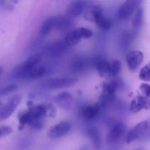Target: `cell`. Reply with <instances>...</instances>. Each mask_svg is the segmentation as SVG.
<instances>
[{
    "instance_id": "obj_20",
    "label": "cell",
    "mask_w": 150,
    "mask_h": 150,
    "mask_svg": "<svg viewBox=\"0 0 150 150\" xmlns=\"http://www.w3.org/2000/svg\"><path fill=\"white\" fill-rule=\"evenodd\" d=\"M87 134L89 139L92 141L95 149L96 150H99L100 149L102 142H101L100 135L98 129L96 127H90V128L88 129Z\"/></svg>"
},
{
    "instance_id": "obj_31",
    "label": "cell",
    "mask_w": 150,
    "mask_h": 150,
    "mask_svg": "<svg viewBox=\"0 0 150 150\" xmlns=\"http://www.w3.org/2000/svg\"><path fill=\"white\" fill-rule=\"evenodd\" d=\"M12 132H13V129L10 126H1V127H0V138L8 136Z\"/></svg>"
},
{
    "instance_id": "obj_28",
    "label": "cell",
    "mask_w": 150,
    "mask_h": 150,
    "mask_svg": "<svg viewBox=\"0 0 150 150\" xmlns=\"http://www.w3.org/2000/svg\"><path fill=\"white\" fill-rule=\"evenodd\" d=\"M18 86L16 84H10L0 88V97L5 96V95L14 92L17 89Z\"/></svg>"
},
{
    "instance_id": "obj_10",
    "label": "cell",
    "mask_w": 150,
    "mask_h": 150,
    "mask_svg": "<svg viewBox=\"0 0 150 150\" xmlns=\"http://www.w3.org/2000/svg\"><path fill=\"white\" fill-rule=\"evenodd\" d=\"M139 1L136 0H128L125 1L118 10V18L121 21H126L130 18L133 12L137 7Z\"/></svg>"
},
{
    "instance_id": "obj_34",
    "label": "cell",
    "mask_w": 150,
    "mask_h": 150,
    "mask_svg": "<svg viewBox=\"0 0 150 150\" xmlns=\"http://www.w3.org/2000/svg\"><path fill=\"white\" fill-rule=\"evenodd\" d=\"M80 150H88V149H87V147H83V148H81Z\"/></svg>"
},
{
    "instance_id": "obj_14",
    "label": "cell",
    "mask_w": 150,
    "mask_h": 150,
    "mask_svg": "<svg viewBox=\"0 0 150 150\" xmlns=\"http://www.w3.org/2000/svg\"><path fill=\"white\" fill-rule=\"evenodd\" d=\"M87 3L84 1H75L70 3L66 9V15L70 18L78 17L83 13Z\"/></svg>"
},
{
    "instance_id": "obj_15",
    "label": "cell",
    "mask_w": 150,
    "mask_h": 150,
    "mask_svg": "<svg viewBox=\"0 0 150 150\" xmlns=\"http://www.w3.org/2000/svg\"><path fill=\"white\" fill-rule=\"evenodd\" d=\"M67 48L69 47L64 43L63 40L57 41L47 45L44 48V52L51 57H56L63 54V52H64Z\"/></svg>"
},
{
    "instance_id": "obj_6",
    "label": "cell",
    "mask_w": 150,
    "mask_h": 150,
    "mask_svg": "<svg viewBox=\"0 0 150 150\" xmlns=\"http://www.w3.org/2000/svg\"><path fill=\"white\" fill-rule=\"evenodd\" d=\"M78 81V79L74 77L54 78L44 81L42 86L49 89H59L73 86L77 83Z\"/></svg>"
},
{
    "instance_id": "obj_30",
    "label": "cell",
    "mask_w": 150,
    "mask_h": 150,
    "mask_svg": "<svg viewBox=\"0 0 150 150\" xmlns=\"http://www.w3.org/2000/svg\"><path fill=\"white\" fill-rule=\"evenodd\" d=\"M130 40H131V36H130V34L127 32H125L122 35L121 40V43L122 45V48H128L129 45H130Z\"/></svg>"
},
{
    "instance_id": "obj_36",
    "label": "cell",
    "mask_w": 150,
    "mask_h": 150,
    "mask_svg": "<svg viewBox=\"0 0 150 150\" xmlns=\"http://www.w3.org/2000/svg\"><path fill=\"white\" fill-rule=\"evenodd\" d=\"M136 150H142V149H136Z\"/></svg>"
},
{
    "instance_id": "obj_21",
    "label": "cell",
    "mask_w": 150,
    "mask_h": 150,
    "mask_svg": "<svg viewBox=\"0 0 150 150\" xmlns=\"http://www.w3.org/2000/svg\"><path fill=\"white\" fill-rule=\"evenodd\" d=\"M56 17H50L43 22L40 28V35L46 36L55 29Z\"/></svg>"
},
{
    "instance_id": "obj_4",
    "label": "cell",
    "mask_w": 150,
    "mask_h": 150,
    "mask_svg": "<svg viewBox=\"0 0 150 150\" xmlns=\"http://www.w3.org/2000/svg\"><path fill=\"white\" fill-rule=\"evenodd\" d=\"M93 35L91 29L86 27H81L73 29L67 33L63 41L68 47L76 45L81 39H88Z\"/></svg>"
},
{
    "instance_id": "obj_29",
    "label": "cell",
    "mask_w": 150,
    "mask_h": 150,
    "mask_svg": "<svg viewBox=\"0 0 150 150\" xmlns=\"http://www.w3.org/2000/svg\"><path fill=\"white\" fill-rule=\"evenodd\" d=\"M139 78L144 81H149L150 80V67L149 64H146L142 67L139 73Z\"/></svg>"
},
{
    "instance_id": "obj_35",
    "label": "cell",
    "mask_w": 150,
    "mask_h": 150,
    "mask_svg": "<svg viewBox=\"0 0 150 150\" xmlns=\"http://www.w3.org/2000/svg\"><path fill=\"white\" fill-rule=\"evenodd\" d=\"M1 105H2V103H1V101L0 100V108L1 107Z\"/></svg>"
},
{
    "instance_id": "obj_3",
    "label": "cell",
    "mask_w": 150,
    "mask_h": 150,
    "mask_svg": "<svg viewBox=\"0 0 150 150\" xmlns=\"http://www.w3.org/2000/svg\"><path fill=\"white\" fill-rule=\"evenodd\" d=\"M149 123L148 120L140 122L130 129L125 136V142L127 144H131L136 141L144 139L149 132Z\"/></svg>"
},
{
    "instance_id": "obj_13",
    "label": "cell",
    "mask_w": 150,
    "mask_h": 150,
    "mask_svg": "<svg viewBox=\"0 0 150 150\" xmlns=\"http://www.w3.org/2000/svg\"><path fill=\"white\" fill-rule=\"evenodd\" d=\"M100 105L98 103L86 105L82 107L80 113L83 120H86V121H92L97 118L100 111Z\"/></svg>"
},
{
    "instance_id": "obj_23",
    "label": "cell",
    "mask_w": 150,
    "mask_h": 150,
    "mask_svg": "<svg viewBox=\"0 0 150 150\" xmlns=\"http://www.w3.org/2000/svg\"><path fill=\"white\" fill-rule=\"evenodd\" d=\"M144 21V12L143 9L142 7L139 8L136 11V15L134 16V18L133 20V26L136 30L140 29L143 24Z\"/></svg>"
},
{
    "instance_id": "obj_2",
    "label": "cell",
    "mask_w": 150,
    "mask_h": 150,
    "mask_svg": "<svg viewBox=\"0 0 150 150\" xmlns=\"http://www.w3.org/2000/svg\"><path fill=\"white\" fill-rule=\"evenodd\" d=\"M42 59L41 54H35L31 56L26 61L11 72V77L17 79H26L29 73L33 69L40 65Z\"/></svg>"
},
{
    "instance_id": "obj_17",
    "label": "cell",
    "mask_w": 150,
    "mask_h": 150,
    "mask_svg": "<svg viewBox=\"0 0 150 150\" xmlns=\"http://www.w3.org/2000/svg\"><path fill=\"white\" fill-rule=\"evenodd\" d=\"M56 102L61 108L69 110L71 108L73 103V97L70 93L63 92L57 95L55 98Z\"/></svg>"
},
{
    "instance_id": "obj_12",
    "label": "cell",
    "mask_w": 150,
    "mask_h": 150,
    "mask_svg": "<svg viewBox=\"0 0 150 150\" xmlns=\"http://www.w3.org/2000/svg\"><path fill=\"white\" fill-rule=\"evenodd\" d=\"M103 10L101 5L98 4H92L89 6H86L83 11V18L85 20L88 21L95 22L98 19L102 16Z\"/></svg>"
},
{
    "instance_id": "obj_18",
    "label": "cell",
    "mask_w": 150,
    "mask_h": 150,
    "mask_svg": "<svg viewBox=\"0 0 150 150\" xmlns=\"http://www.w3.org/2000/svg\"><path fill=\"white\" fill-rule=\"evenodd\" d=\"M73 21L72 18L67 16H57L56 17L55 29L59 32H67L73 27Z\"/></svg>"
},
{
    "instance_id": "obj_26",
    "label": "cell",
    "mask_w": 150,
    "mask_h": 150,
    "mask_svg": "<svg viewBox=\"0 0 150 150\" xmlns=\"http://www.w3.org/2000/svg\"><path fill=\"white\" fill-rule=\"evenodd\" d=\"M110 69H111V76H118L121 72V62L119 60H114L112 62H110Z\"/></svg>"
},
{
    "instance_id": "obj_33",
    "label": "cell",
    "mask_w": 150,
    "mask_h": 150,
    "mask_svg": "<svg viewBox=\"0 0 150 150\" xmlns=\"http://www.w3.org/2000/svg\"><path fill=\"white\" fill-rule=\"evenodd\" d=\"M2 71H3L2 67H1V66H0V75L1 74V73H2Z\"/></svg>"
},
{
    "instance_id": "obj_9",
    "label": "cell",
    "mask_w": 150,
    "mask_h": 150,
    "mask_svg": "<svg viewBox=\"0 0 150 150\" xmlns=\"http://www.w3.org/2000/svg\"><path fill=\"white\" fill-rule=\"evenodd\" d=\"M126 133V126L124 123L118 122L114 125L108 132L106 142L108 144L113 145L117 144L124 136Z\"/></svg>"
},
{
    "instance_id": "obj_27",
    "label": "cell",
    "mask_w": 150,
    "mask_h": 150,
    "mask_svg": "<svg viewBox=\"0 0 150 150\" xmlns=\"http://www.w3.org/2000/svg\"><path fill=\"white\" fill-rule=\"evenodd\" d=\"M18 3V1H7V0H0V8L1 10L10 11L14 9L16 4Z\"/></svg>"
},
{
    "instance_id": "obj_32",
    "label": "cell",
    "mask_w": 150,
    "mask_h": 150,
    "mask_svg": "<svg viewBox=\"0 0 150 150\" xmlns=\"http://www.w3.org/2000/svg\"><path fill=\"white\" fill-rule=\"evenodd\" d=\"M140 90L143 94L144 97L149 98V85L147 83H142L140 86Z\"/></svg>"
},
{
    "instance_id": "obj_16",
    "label": "cell",
    "mask_w": 150,
    "mask_h": 150,
    "mask_svg": "<svg viewBox=\"0 0 150 150\" xmlns=\"http://www.w3.org/2000/svg\"><path fill=\"white\" fill-rule=\"evenodd\" d=\"M149 107V98L137 95L131 100L130 110L133 113H138L143 109H148Z\"/></svg>"
},
{
    "instance_id": "obj_5",
    "label": "cell",
    "mask_w": 150,
    "mask_h": 150,
    "mask_svg": "<svg viewBox=\"0 0 150 150\" xmlns=\"http://www.w3.org/2000/svg\"><path fill=\"white\" fill-rule=\"evenodd\" d=\"M117 88L118 83L116 81H111V83H105L104 85L98 103L101 108L108 106L114 102L116 98Z\"/></svg>"
},
{
    "instance_id": "obj_25",
    "label": "cell",
    "mask_w": 150,
    "mask_h": 150,
    "mask_svg": "<svg viewBox=\"0 0 150 150\" xmlns=\"http://www.w3.org/2000/svg\"><path fill=\"white\" fill-rule=\"evenodd\" d=\"M86 62L84 59L81 58H78L71 64V69L73 72L82 71L86 67Z\"/></svg>"
},
{
    "instance_id": "obj_24",
    "label": "cell",
    "mask_w": 150,
    "mask_h": 150,
    "mask_svg": "<svg viewBox=\"0 0 150 150\" xmlns=\"http://www.w3.org/2000/svg\"><path fill=\"white\" fill-rule=\"evenodd\" d=\"M96 23L97 26L100 28V29L104 31H106L111 28V22L108 18H105L104 16H102L99 19L95 22Z\"/></svg>"
},
{
    "instance_id": "obj_7",
    "label": "cell",
    "mask_w": 150,
    "mask_h": 150,
    "mask_svg": "<svg viewBox=\"0 0 150 150\" xmlns=\"http://www.w3.org/2000/svg\"><path fill=\"white\" fill-rule=\"evenodd\" d=\"M72 125L69 122H60L48 130V137L51 139H58L67 136L71 130Z\"/></svg>"
},
{
    "instance_id": "obj_11",
    "label": "cell",
    "mask_w": 150,
    "mask_h": 150,
    "mask_svg": "<svg viewBox=\"0 0 150 150\" xmlns=\"http://www.w3.org/2000/svg\"><path fill=\"white\" fill-rule=\"evenodd\" d=\"M144 60V54L139 50H133L127 54L126 61L130 71H136L139 69Z\"/></svg>"
},
{
    "instance_id": "obj_19",
    "label": "cell",
    "mask_w": 150,
    "mask_h": 150,
    "mask_svg": "<svg viewBox=\"0 0 150 150\" xmlns=\"http://www.w3.org/2000/svg\"><path fill=\"white\" fill-rule=\"evenodd\" d=\"M97 71L102 77H111V69H110V62L105 59H97L95 62Z\"/></svg>"
},
{
    "instance_id": "obj_8",
    "label": "cell",
    "mask_w": 150,
    "mask_h": 150,
    "mask_svg": "<svg viewBox=\"0 0 150 150\" xmlns=\"http://www.w3.org/2000/svg\"><path fill=\"white\" fill-rule=\"evenodd\" d=\"M21 95H15L0 108V121L7 120L14 113L15 110L21 102Z\"/></svg>"
},
{
    "instance_id": "obj_22",
    "label": "cell",
    "mask_w": 150,
    "mask_h": 150,
    "mask_svg": "<svg viewBox=\"0 0 150 150\" xmlns=\"http://www.w3.org/2000/svg\"><path fill=\"white\" fill-rule=\"evenodd\" d=\"M47 68L44 65H38L32 70L26 77V80H35L42 78L46 74Z\"/></svg>"
},
{
    "instance_id": "obj_1",
    "label": "cell",
    "mask_w": 150,
    "mask_h": 150,
    "mask_svg": "<svg viewBox=\"0 0 150 150\" xmlns=\"http://www.w3.org/2000/svg\"><path fill=\"white\" fill-rule=\"evenodd\" d=\"M48 111L49 108L45 104L31 107L19 117V125L21 127L29 125L35 129L42 128L43 120L48 114Z\"/></svg>"
}]
</instances>
